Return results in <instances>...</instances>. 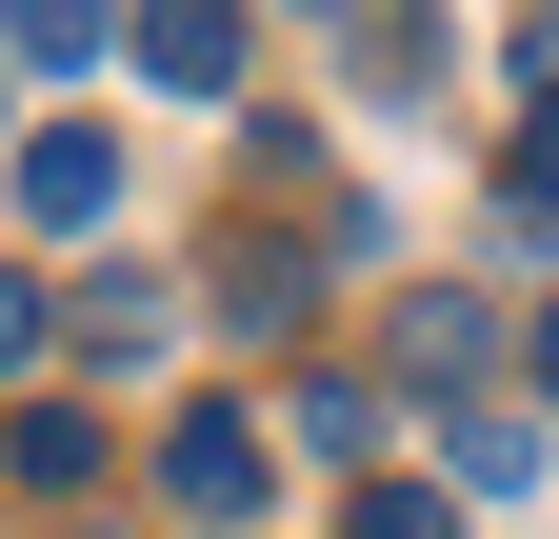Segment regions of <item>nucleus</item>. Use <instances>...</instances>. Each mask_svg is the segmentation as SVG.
Wrapping results in <instances>:
<instances>
[{"mask_svg": "<svg viewBox=\"0 0 559 539\" xmlns=\"http://www.w3.org/2000/svg\"><path fill=\"white\" fill-rule=\"evenodd\" d=\"M21 220L40 240H100L120 220V120H40V141H21Z\"/></svg>", "mask_w": 559, "mask_h": 539, "instance_id": "nucleus-1", "label": "nucleus"}, {"mask_svg": "<svg viewBox=\"0 0 559 539\" xmlns=\"http://www.w3.org/2000/svg\"><path fill=\"white\" fill-rule=\"evenodd\" d=\"M120 60H140V81H160V100H240V21H221V0H160V21H120Z\"/></svg>", "mask_w": 559, "mask_h": 539, "instance_id": "nucleus-2", "label": "nucleus"}, {"mask_svg": "<svg viewBox=\"0 0 559 539\" xmlns=\"http://www.w3.org/2000/svg\"><path fill=\"white\" fill-rule=\"evenodd\" d=\"M160 480H180V519H260V420H240V399H200V420L160 440Z\"/></svg>", "mask_w": 559, "mask_h": 539, "instance_id": "nucleus-3", "label": "nucleus"}, {"mask_svg": "<svg viewBox=\"0 0 559 539\" xmlns=\"http://www.w3.org/2000/svg\"><path fill=\"white\" fill-rule=\"evenodd\" d=\"M60 340H81V360H160L180 300H160V280H81V300H60Z\"/></svg>", "mask_w": 559, "mask_h": 539, "instance_id": "nucleus-4", "label": "nucleus"}, {"mask_svg": "<svg viewBox=\"0 0 559 539\" xmlns=\"http://www.w3.org/2000/svg\"><path fill=\"white\" fill-rule=\"evenodd\" d=\"M0 459H21L40 500H81V480H100V420H81V399H21V420H0Z\"/></svg>", "mask_w": 559, "mask_h": 539, "instance_id": "nucleus-5", "label": "nucleus"}, {"mask_svg": "<svg viewBox=\"0 0 559 539\" xmlns=\"http://www.w3.org/2000/svg\"><path fill=\"white\" fill-rule=\"evenodd\" d=\"M120 21H81V0H21V21H0V60H21V81H81Z\"/></svg>", "mask_w": 559, "mask_h": 539, "instance_id": "nucleus-6", "label": "nucleus"}, {"mask_svg": "<svg viewBox=\"0 0 559 539\" xmlns=\"http://www.w3.org/2000/svg\"><path fill=\"white\" fill-rule=\"evenodd\" d=\"M340 539H460V480H360V519Z\"/></svg>", "mask_w": 559, "mask_h": 539, "instance_id": "nucleus-7", "label": "nucleus"}, {"mask_svg": "<svg viewBox=\"0 0 559 539\" xmlns=\"http://www.w3.org/2000/svg\"><path fill=\"white\" fill-rule=\"evenodd\" d=\"M440 459H460V500H500V480H539V420H460Z\"/></svg>", "mask_w": 559, "mask_h": 539, "instance_id": "nucleus-8", "label": "nucleus"}, {"mask_svg": "<svg viewBox=\"0 0 559 539\" xmlns=\"http://www.w3.org/2000/svg\"><path fill=\"white\" fill-rule=\"evenodd\" d=\"M40 340H60V300L21 280V260H0V380H40Z\"/></svg>", "mask_w": 559, "mask_h": 539, "instance_id": "nucleus-9", "label": "nucleus"}, {"mask_svg": "<svg viewBox=\"0 0 559 539\" xmlns=\"http://www.w3.org/2000/svg\"><path fill=\"white\" fill-rule=\"evenodd\" d=\"M500 200H520V220H559V100L520 120V160H500Z\"/></svg>", "mask_w": 559, "mask_h": 539, "instance_id": "nucleus-10", "label": "nucleus"}, {"mask_svg": "<svg viewBox=\"0 0 559 539\" xmlns=\"http://www.w3.org/2000/svg\"><path fill=\"white\" fill-rule=\"evenodd\" d=\"M500 60H520V81H539V100H559V21H520V40H500Z\"/></svg>", "mask_w": 559, "mask_h": 539, "instance_id": "nucleus-11", "label": "nucleus"}, {"mask_svg": "<svg viewBox=\"0 0 559 539\" xmlns=\"http://www.w3.org/2000/svg\"><path fill=\"white\" fill-rule=\"evenodd\" d=\"M520 360H539V399H559V300H539V340H520Z\"/></svg>", "mask_w": 559, "mask_h": 539, "instance_id": "nucleus-12", "label": "nucleus"}]
</instances>
